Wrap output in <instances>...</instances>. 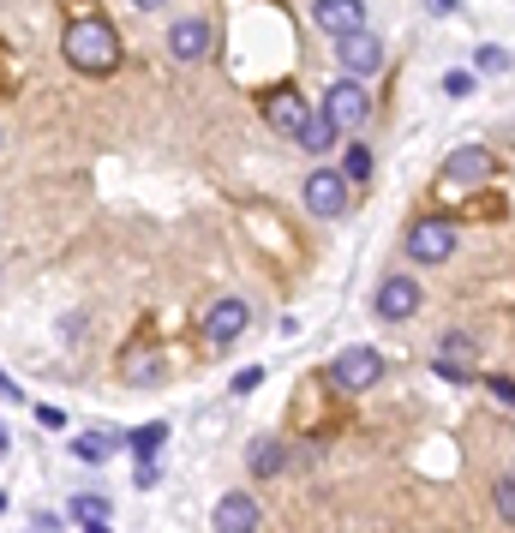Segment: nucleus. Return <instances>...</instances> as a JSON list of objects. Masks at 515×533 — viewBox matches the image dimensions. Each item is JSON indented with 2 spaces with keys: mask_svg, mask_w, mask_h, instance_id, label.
I'll return each mask as SVG.
<instances>
[{
  "mask_svg": "<svg viewBox=\"0 0 515 533\" xmlns=\"http://www.w3.org/2000/svg\"><path fill=\"white\" fill-rule=\"evenodd\" d=\"M258 384H264V372H258V366H246V372L234 378V396H246V390H258Z\"/></svg>",
  "mask_w": 515,
  "mask_h": 533,
  "instance_id": "24",
  "label": "nucleus"
},
{
  "mask_svg": "<svg viewBox=\"0 0 515 533\" xmlns=\"http://www.w3.org/2000/svg\"><path fill=\"white\" fill-rule=\"evenodd\" d=\"M162 444H168V426H162V420H156V426H138V432L126 438V450H132L138 462H156V450H162Z\"/></svg>",
  "mask_w": 515,
  "mask_h": 533,
  "instance_id": "17",
  "label": "nucleus"
},
{
  "mask_svg": "<svg viewBox=\"0 0 515 533\" xmlns=\"http://www.w3.org/2000/svg\"><path fill=\"white\" fill-rule=\"evenodd\" d=\"M6 444H12V438H6V432H0V456H6Z\"/></svg>",
  "mask_w": 515,
  "mask_h": 533,
  "instance_id": "28",
  "label": "nucleus"
},
{
  "mask_svg": "<svg viewBox=\"0 0 515 533\" xmlns=\"http://www.w3.org/2000/svg\"><path fill=\"white\" fill-rule=\"evenodd\" d=\"M66 60L78 72H114L120 66V36L108 18H72L66 24Z\"/></svg>",
  "mask_w": 515,
  "mask_h": 533,
  "instance_id": "1",
  "label": "nucleus"
},
{
  "mask_svg": "<svg viewBox=\"0 0 515 533\" xmlns=\"http://www.w3.org/2000/svg\"><path fill=\"white\" fill-rule=\"evenodd\" d=\"M474 60H480V72H510V66H515V60H510V48H480Z\"/></svg>",
  "mask_w": 515,
  "mask_h": 533,
  "instance_id": "21",
  "label": "nucleus"
},
{
  "mask_svg": "<svg viewBox=\"0 0 515 533\" xmlns=\"http://www.w3.org/2000/svg\"><path fill=\"white\" fill-rule=\"evenodd\" d=\"M300 144H306L312 156H324V150L336 144V120H330V108H318V114H306V126H300Z\"/></svg>",
  "mask_w": 515,
  "mask_h": 533,
  "instance_id": "14",
  "label": "nucleus"
},
{
  "mask_svg": "<svg viewBox=\"0 0 515 533\" xmlns=\"http://www.w3.org/2000/svg\"><path fill=\"white\" fill-rule=\"evenodd\" d=\"M36 420H42L48 432H60V426H66V414H60V408H36Z\"/></svg>",
  "mask_w": 515,
  "mask_h": 533,
  "instance_id": "25",
  "label": "nucleus"
},
{
  "mask_svg": "<svg viewBox=\"0 0 515 533\" xmlns=\"http://www.w3.org/2000/svg\"><path fill=\"white\" fill-rule=\"evenodd\" d=\"M336 60H342L348 78H372L384 66V42L372 30H348V36H336Z\"/></svg>",
  "mask_w": 515,
  "mask_h": 533,
  "instance_id": "5",
  "label": "nucleus"
},
{
  "mask_svg": "<svg viewBox=\"0 0 515 533\" xmlns=\"http://www.w3.org/2000/svg\"><path fill=\"white\" fill-rule=\"evenodd\" d=\"M252 528H258V504L246 492H228L216 504V533H252Z\"/></svg>",
  "mask_w": 515,
  "mask_h": 533,
  "instance_id": "12",
  "label": "nucleus"
},
{
  "mask_svg": "<svg viewBox=\"0 0 515 533\" xmlns=\"http://www.w3.org/2000/svg\"><path fill=\"white\" fill-rule=\"evenodd\" d=\"M246 318H252V312H246V300H216V306L204 312V342H210V348L234 342V336L246 330Z\"/></svg>",
  "mask_w": 515,
  "mask_h": 533,
  "instance_id": "8",
  "label": "nucleus"
},
{
  "mask_svg": "<svg viewBox=\"0 0 515 533\" xmlns=\"http://www.w3.org/2000/svg\"><path fill=\"white\" fill-rule=\"evenodd\" d=\"M498 516L515 522V480H498Z\"/></svg>",
  "mask_w": 515,
  "mask_h": 533,
  "instance_id": "22",
  "label": "nucleus"
},
{
  "mask_svg": "<svg viewBox=\"0 0 515 533\" xmlns=\"http://www.w3.org/2000/svg\"><path fill=\"white\" fill-rule=\"evenodd\" d=\"M402 252H408L414 264H444V258H456V222H444V216H420V222L408 228Z\"/></svg>",
  "mask_w": 515,
  "mask_h": 533,
  "instance_id": "2",
  "label": "nucleus"
},
{
  "mask_svg": "<svg viewBox=\"0 0 515 533\" xmlns=\"http://www.w3.org/2000/svg\"><path fill=\"white\" fill-rule=\"evenodd\" d=\"M306 210L312 216H342L348 210V174L342 168H312L306 174Z\"/></svg>",
  "mask_w": 515,
  "mask_h": 533,
  "instance_id": "6",
  "label": "nucleus"
},
{
  "mask_svg": "<svg viewBox=\"0 0 515 533\" xmlns=\"http://www.w3.org/2000/svg\"><path fill=\"white\" fill-rule=\"evenodd\" d=\"M168 54L186 60V66H198V60L210 54V24H204V18H180V24L168 30Z\"/></svg>",
  "mask_w": 515,
  "mask_h": 533,
  "instance_id": "10",
  "label": "nucleus"
},
{
  "mask_svg": "<svg viewBox=\"0 0 515 533\" xmlns=\"http://www.w3.org/2000/svg\"><path fill=\"white\" fill-rule=\"evenodd\" d=\"M120 444H126L120 432H84V438L72 444V456H78V462H108V456H114Z\"/></svg>",
  "mask_w": 515,
  "mask_h": 533,
  "instance_id": "15",
  "label": "nucleus"
},
{
  "mask_svg": "<svg viewBox=\"0 0 515 533\" xmlns=\"http://www.w3.org/2000/svg\"><path fill=\"white\" fill-rule=\"evenodd\" d=\"M426 12H438V18H450V12H456V0H426Z\"/></svg>",
  "mask_w": 515,
  "mask_h": 533,
  "instance_id": "26",
  "label": "nucleus"
},
{
  "mask_svg": "<svg viewBox=\"0 0 515 533\" xmlns=\"http://www.w3.org/2000/svg\"><path fill=\"white\" fill-rule=\"evenodd\" d=\"M420 300H426V288H420L414 276H384V282H378V318H390V324L414 318Z\"/></svg>",
  "mask_w": 515,
  "mask_h": 533,
  "instance_id": "7",
  "label": "nucleus"
},
{
  "mask_svg": "<svg viewBox=\"0 0 515 533\" xmlns=\"http://www.w3.org/2000/svg\"><path fill=\"white\" fill-rule=\"evenodd\" d=\"M342 174H348V180H366V174H372V150H366V144H348V150H342Z\"/></svg>",
  "mask_w": 515,
  "mask_h": 533,
  "instance_id": "20",
  "label": "nucleus"
},
{
  "mask_svg": "<svg viewBox=\"0 0 515 533\" xmlns=\"http://www.w3.org/2000/svg\"><path fill=\"white\" fill-rule=\"evenodd\" d=\"M120 372H126V384H150V378H156V372H162V360H156V354H144V348H132V354H126V366H120Z\"/></svg>",
  "mask_w": 515,
  "mask_h": 533,
  "instance_id": "18",
  "label": "nucleus"
},
{
  "mask_svg": "<svg viewBox=\"0 0 515 533\" xmlns=\"http://www.w3.org/2000/svg\"><path fill=\"white\" fill-rule=\"evenodd\" d=\"M108 516H114L108 498H96V492H78V498H72V522H78V528H102Z\"/></svg>",
  "mask_w": 515,
  "mask_h": 533,
  "instance_id": "16",
  "label": "nucleus"
},
{
  "mask_svg": "<svg viewBox=\"0 0 515 533\" xmlns=\"http://www.w3.org/2000/svg\"><path fill=\"white\" fill-rule=\"evenodd\" d=\"M0 396H6V402H18V384H12L6 372H0Z\"/></svg>",
  "mask_w": 515,
  "mask_h": 533,
  "instance_id": "27",
  "label": "nucleus"
},
{
  "mask_svg": "<svg viewBox=\"0 0 515 533\" xmlns=\"http://www.w3.org/2000/svg\"><path fill=\"white\" fill-rule=\"evenodd\" d=\"M486 390H492L504 408H515V384H510V378H498V372H492V378H486Z\"/></svg>",
  "mask_w": 515,
  "mask_h": 533,
  "instance_id": "23",
  "label": "nucleus"
},
{
  "mask_svg": "<svg viewBox=\"0 0 515 533\" xmlns=\"http://www.w3.org/2000/svg\"><path fill=\"white\" fill-rule=\"evenodd\" d=\"M492 174V156L480 150V144H468V150H456L450 162H444V180H456V186H468V180H486Z\"/></svg>",
  "mask_w": 515,
  "mask_h": 533,
  "instance_id": "13",
  "label": "nucleus"
},
{
  "mask_svg": "<svg viewBox=\"0 0 515 533\" xmlns=\"http://www.w3.org/2000/svg\"><path fill=\"white\" fill-rule=\"evenodd\" d=\"M276 468H282V444H276V438H258V444H252V474L270 480Z\"/></svg>",
  "mask_w": 515,
  "mask_h": 533,
  "instance_id": "19",
  "label": "nucleus"
},
{
  "mask_svg": "<svg viewBox=\"0 0 515 533\" xmlns=\"http://www.w3.org/2000/svg\"><path fill=\"white\" fill-rule=\"evenodd\" d=\"M384 378V354L378 348H342L336 360H330V384L342 390V396H360V390H372Z\"/></svg>",
  "mask_w": 515,
  "mask_h": 533,
  "instance_id": "3",
  "label": "nucleus"
},
{
  "mask_svg": "<svg viewBox=\"0 0 515 533\" xmlns=\"http://www.w3.org/2000/svg\"><path fill=\"white\" fill-rule=\"evenodd\" d=\"M138 6H144V12H150V6H162V0H138Z\"/></svg>",
  "mask_w": 515,
  "mask_h": 533,
  "instance_id": "29",
  "label": "nucleus"
},
{
  "mask_svg": "<svg viewBox=\"0 0 515 533\" xmlns=\"http://www.w3.org/2000/svg\"><path fill=\"white\" fill-rule=\"evenodd\" d=\"M324 108H330L336 132H360V126L372 120V96L360 90V78H336V84H330V96H324Z\"/></svg>",
  "mask_w": 515,
  "mask_h": 533,
  "instance_id": "4",
  "label": "nucleus"
},
{
  "mask_svg": "<svg viewBox=\"0 0 515 533\" xmlns=\"http://www.w3.org/2000/svg\"><path fill=\"white\" fill-rule=\"evenodd\" d=\"M312 24L324 36H348V30H366V6L360 0H318L312 6Z\"/></svg>",
  "mask_w": 515,
  "mask_h": 533,
  "instance_id": "9",
  "label": "nucleus"
},
{
  "mask_svg": "<svg viewBox=\"0 0 515 533\" xmlns=\"http://www.w3.org/2000/svg\"><path fill=\"white\" fill-rule=\"evenodd\" d=\"M306 114H312V108L300 102V90H276V96L264 102V120H270V126H276L282 138H300V126H306Z\"/></svg>",
  "mask_w": 515,
  "mask_h": 533,
  "instance_id": "11",
  "label": "nucleus"
}]
</instances>
